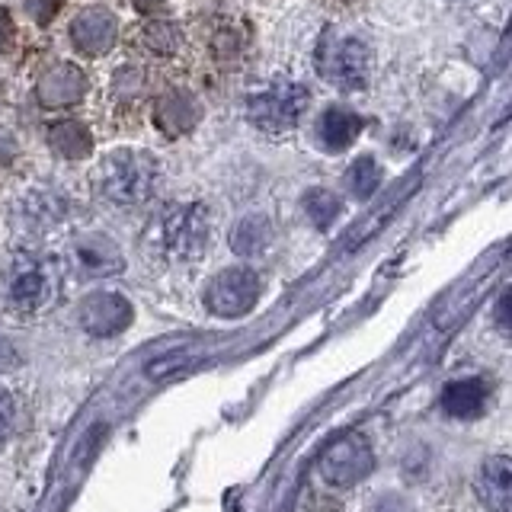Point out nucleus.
<instances>
[{"mask_svg": "<svg viewBox=\"0 0 512 512\" xmlns=\"http://www.w3.org/2000/svg\"><path fill=\"white\" fill-rule=\"evenodd\" d=\"M208 208L189 202L173 205L170 212L160 218V250H164L173 263H189L208 247Z\"/></svg>", "mask_w": 512, "mask_h": 512, "instance_id": "4", "label": "nucleus"}, {"mask_svg": "<svg viewBox=\"0 0 512 512\" xmlns=\"http://www.w3.org/2000/svg\"><path fill=\"white\" fill-rule=\"evenodd\" d=\"M10 39H13V23L7 13H0V48H7Z\"/></svg>", "mask_w": 512, "mask_h": 512, "instance_id": "25", "label": "nucleus"}, {"mask_svg": "<svg viewBox=\"0 0 512 512\" xmlns=\"http://www.w3.org/2000/svg\"><path fill=\"white\" fill-rule=\"evenodd\" d=\"M13 154H16V144H13L10 132H4V128H0V160H10Z\"/></svg>", "mask_w": 512, "mask_h": 512, "instance_id": "24", "label": "nucleus"}, {"mask_svg": "<svg viewBox=\"0 0 512 512\" xmlns=\"http://www.w3.org/2000/svg\"><path fill=\"white\" fill-rule=\"evenodd\" d=\"M13 426H16V404H13V394L0 388V445H4L13 436Z\"/></svg>", "mask_w": 512, "mask_h": 512, "instance_id": "21", "label": "nucleus"}, {"mask_svg": "<svg viewBox=\"0 0 512 512\" xmlns=\"http://www.w3.org/2000/svg\"><path fill=\"white\" fill-rule=\"evenodd\" d=\"M16 365V349L7 336H0V372H7V368Z\"/></svg>", "mask_w": 512, "mask_h": 512, "instance_id": "23", "label": "nucleus"}, {"mask_svg": "<svg viewBox=\"0 0 512 512\" xmlns=\"http://www.w3.org/2000/svg\"><path fill=\"white\" fill-rule=\"evenodd\" d=\"M362 132V119L343 106H330L317 122V138L327 151H346Z\"/></svg>", "mask_w": 512, "mask_h": 512, "instance_id": "15", "label": "nucleus"}, {"mask_svg": "<svg viewBox=\"0 0 512 512\" xmlns=\"http://www.w3.org/2000/svg\"><path fill=\"white\" fill-rule=\"evenodd\" d=\"M144 42H148V48H154V52H170L176 45V29L170 23H154L144 29Z\"/></svg>", "mask_w": 512, "mask_h": 512, "instance_id": "20", "label": "nucleus"}, {"mask_svg": "<svg viewBox=\"0 0 512 512\" xmlns=\"http://www.w3.org/2000/svg\"><path fill=\"white\" fill-rule=\"evenodd\" d=\"M308 100H311V93L304 87L276 84L272 90L250 100V122L269 135H282V132H288V128H295V122L301 119Z\"/></svg>", "mask_w": 512, "mask_h": 512, "instance_id": "6", "label": "nucleus"}, {"mask_svg": "<svg viewBox=\"0 0 512 512\" xmlns=\"http://www.w3.org/2000/svg\"><path fill=\"white\" fill-rule=\"evenodd\" d=\"M84 93H87V77L77 64H55V68L39 80V100L52 109L71 106Z\"/></svg>", "mask_w": 512, "mask_h": 512, "instance_id": "11", "label": "nucleus"}, {"mask_svg": "<svg viewBox=\"0 0 512 512\" xmlns=\"http://www.w3.org/2000/svg\"><path fill=\"white\" fill-rule=\"evenodd\" d=\"M116 32H119L116 16L103 7H90L71 23V42L77 45L80 55H103L116 42Z\"/></svg>", "mask_w": 512, "mask_h": 512, "instance_id": "9", "label": "nucleus"}, {"mask_svg": "<svg viewBox=\"0 0 512 512\" xmlns=\"http://www.w3.org/2000/svg\"><path fill=\"white\" fill-rule=\"evenodd\" d=\"M61 292V272L58 263L48 256H16L7 272V301L20 314H39L48 304H55Z\"/></svg>", "mask_w": 512, "mask_h": 512, "instance_id": "1", "label": "nucleus"}, {"mask_svg": "<svg viewBox=\"0 0 512 512\" xmlns=\"http://www.w3.org/2000/svg\"><path fill=\"white\" fill-rule=\"evenodd\" d=\"M346 186L356 199H372L375 189L381 186V170L372 157H359L356 164L346 170Z\"/></svg>", "mask_w": 512, "mask_h": 512, "instance_id": "18", "label": "nucleus"}, {"mask_svg": "<svg viewBox=\"0 0 512 512\" xmlns=\"http://www.w3.org/2000/svg\"><path fill=\"white\" fill-rule=\"evenodd\" d=\"M154 122L160 125L164 135L176 138L199 122V103L192 100V93H186V90H170L160 96V103L154 109Z\"/></svg>", "mask_w": 512, "mask_h": 512, "instance_id": "12", "label": "nucleus"}, {"mask_svg": "<svg viewBox=\"0 0 512 512\" xmlns=\"http://www.w3.org/2000/svg\"><path fill=\"white\" fill-rule=\"evenodd\" d=\"M304 212L317 224V228H330L333 218L340 215V199L333 196L330 189H311L304 196Z\"/></svg>", "mask_w": 512, "mask_h": 512, "instance_id": "19", "label": "nucleus"}, {"mask_svg": "<svg viewBox=\"0 0 512 512\" xmlns=\"http://www.w3.org/2000/svg\"><path fill=\"white\" fill-rule=\"evenodd\" d=\"M23 4H26V13L32 16V20H36V23H48L58 13L61 0H23Z\"/></svg>", "mask_w": 512, "mask_h": 512, "instance_id": "22", "label": "nucleus"}, {"mask_svg": "<svg viewBox=\"0 0 512 512\" xmlns=\"http://www.w3.org/2000/svg\"><path fill=\"white\" fill-rule=\"evenodd\" d=\"M317 468L330 487L346 490V487L362 484V480L375 471V452L362 432H346V436H340L324 448Z\"/></svg>", "mask_w": 512, "mask_h": 512, "instance_id": "5", "label": "nucleus"}, {"mask_svg": "<svg viewBox=\"0 0 512 512\" xmlns=\"http://www.w3.org/2000/svg\"><path fill=\"white\" fill-rule=\"evenodd\" d=\"M80 327H84L90 336H119L128 324H132V304H128L122 295L116 292H96L90 298H84L80 304Z\"/></svg>", "mask_w": 512, "mask_h": 512, "instance_id": "8", "label": "nucleus"}, {"mask_svg": "<svg viewBox=\"0 0 512 512\" xmlns=\"http://www.w3.org/2000/svg\"><path fill=\"white\" fill-rule=\"evenodd\" d=\"M157 164L141 151H116L96 170V186L116 205H138L154 192Z\"/></svg>", "mask_w": 512, "mask_h": 512, "instance_id": "2", "label": "nucleus"}, {"mask_svg": "<svg viewBox=\"0 0 512 512\" xmlns=\"http://www.w3.org/2000/svg\"><path fill=\"white\" fill-rule=\"evenodd\" d=\"M269 240H272V224H269L263 215H247V218L234 228V234H231V247H234V253H240V256H253V253L266 250V247H269Z\"/></svg>", "mask_w": 512, "mask_h": 512, "instance_id": "17", "label": "nucleus"}, {"mask_svg": "<svg viewBox=\"0 0 512 512\" xmlns=\"http://www.w3.org/2000/svg\"><path fill=\"white\" fill-rule=\"evenodd\" d=\"M48 148H52L55 154H61L64 160H80L93 151V138L80 122L61 119L48 128Z\"/></svg>", "mask_w": 512, "mask_h": 512, "instance_id": "16", "label": "nucleus"}, {"mask_svg": "<svg viewBox=\"0 0 512 512\" xmlns=\"http://www.w3.org/2000/svg\"><path fill=\"white\" fill-rule=\"evenodd\" d=\"M487 384L480 378H464V381H452L442 391V410L455 420H474L487 410Z\"/></svg>", "mask_w": 512, "mask_h": 512, "instance_id": "14", "label": "nucleus"}, {"mask_svg": "<svg viewBox=\"0 0 512 512\" xmlns=\"http://www.w3.org/2000/svg\"><path fill=\"white\" fill-rule=\"evenodd\" d=\"M474 493L490 512H506L512 503V461L506 455L487 458L474 477Z\"/></svg>", "mask_w": 512, "mask_h": 512, "instance_id": "10", "label": "nucleus"}, {"mask_svg": "<svg viewBox=\"0 0 512 512\" xmlns=\"http://www.w3.org/2000/svg\"><path fill=\"white\" fill-rule=\"evenodd\" d=\"M317 71L327 80H333L336 87L359 90L368 84V71H372V48L356 36L336 39L333 32H327L324 42H320V48H317Z\"/></svg>", "mask_w": 512, "mask_h": 512, "instance_id": "3", "label": "nucleus"}, {"mask_svg": "<svg viewBox=\"0 0 512 512\" xmlns=\"http://www.w3.org/2000/svg\"><path fill=\"white\" fill-rule=\"evenodd\" d=\"M256 298H260V276L244 266L218 272L205 292L208 311L218 317H244L253 311Z\"/></svg>", "mask_w": 512, "mask_h": 512, "instance_id": "7", "label": "nucleus"}, {"mask_svg": "<svg viewBox=\"0 0 512 512\" xmlns=\"http://www.w3.org/2000/svg\"><path fill=\"white\" fill-rule=\"evenodd\" d=\"M132 4H135L138 10H154V7L164 4V0H132Z\"/></svg>", "mask_w": 512, "mask_h": 512, "instance_id": "26", "label": "nucleus"}, {"mask_svg": "<svg viewBox=\"0 0 512 512\" xmlns=\"http://www.w3.org/2000/svg\"><path fill=\"white\" fill-rule=\"evenodd\" d=\"M74 260L87 276H112L122 269V253L103 234H87L74 244Z\"/></svg>", "mask_w": 512, "mask_h": 512, "instance_id": "13", "label": "nucleus"}]
</instances>
